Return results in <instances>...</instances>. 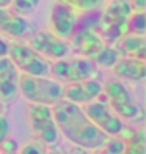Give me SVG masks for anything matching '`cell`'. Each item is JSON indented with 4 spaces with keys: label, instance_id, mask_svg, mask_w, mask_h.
Returning a JSON list of instances; mask_svg holds the SVG:
<instances>
[{
    "label": "cell",
    "instance_id": "e0dca14e",
    "mask_svg": "<svg viewBox=\"0 0 146 154\" xmlns=\"http://www.w3.org/2000/svg\"><path fill=\"white\" fill-rule=\"evenodd\" d=\"M120 58H121L120 51L115 46L105 44L101 49V52L93 58V63L96 66H101V68H113Z\"/></svg>",
    "mask_w": 146,
    "mask_h": 154
},
{
    "label": "cell",
    "instance_id": "9a60e30c",
    "mask_svg": "<svg viewBox=\"0 0 146 154\" xmlns=\"http://www.w3.org/2000/svg\"><path fill=\"white\" fill-rule=\"evenodd\" d=\"M112 69L120 80L143 82L146 77L144 60H138V58H132V57H121Z\"/></svg>",
    "mask_w": 146,
    "mask_h": 154
},
{
    "label": "cell",
    "instance_id": "8fae6325",
    "mask_svg": "<svg viewBox=\"0 0 146 154\" xmlns=\"http://www.w3.org/2000/svg\"><path fill=\"white\" fill-rule=\"evenodd\" d=\"M101 94H102V83L96 79L66 83L63 87V99L80 107L96 101Z\"/></svg>",
    "mask_w": 146,
    "mask_h": 154
},
{
    "label": "cell",
    "instance_id": "2e32d148",
    "mask_svg": "<svg viewBox=\"0 0 146 154\" xmlns=\"http://www.w3.org/2000/svg\"><path fill=\"white\" fill-rule=\"evenodd\" d=\"M120 51L121 57H132L138 60L146 58V39L143 35H132L127 33L115 44Z\"/></svg>",
    "mask_w": 146,
    "mask_h": 154
},
{
    "label": "cell",
    "instance_id": "3957f363",
    "mask_svg": "<svg viewBox=\"0 0 146 154\" xmlns=\"http://www.w3.org/2000/svg\"><path fill=\"white\" fill-rule=\"evenodd\" d=\"M19 93L30 104L52 107L63 99V85H61V82L50 79V77L20 74Z\"/></svg>",
    "mask_w": 146,
    "mask_h": 154
},
{
    "label": "cell",
    "instance_id": "7a4b0ae2",
    "mask_svg": "<svg viewBox=\"0 0 146 154\" xmlns=\"http://www.w3.org/2000/svg\"><path fill=\"white\" fill-rule=\"evenodd\" d=\"M132 11L129 0H108L104 10H101L99 33L105 44L115 46L127 35V22Z\"/></svg>",
    "mask_w": 146,
    "mask_h": 154
},
{
    "label": "cell",
    "instance_id": "44dd1931",
    "mask_svg": "<svg viewBox=\"0 0 146 154\" xmlns=\"http://www.w3.org/2000/svg\"><path fill=\"white\" fill-rule=\"evenodd\" d=\"M146 32V17L144 11H132L127 22V33L132 35H143Z\"/></svg>",
    "mask_w": 146,
    "mask_h": 154
},
{
    "label": "cell",
    "instance_id": "d4e9b609",
    "mask_svg": "<svg viewBox=\"0 0 146 154\" xmlns=\"http://www.w3.org/2000/svg\"><path fill=\"white\" fill-rule=\"evenodd\" d=\"M2 148H3V151L0 152V154H19L17 145H16L14 142H11V140H6Z\"/></svg>",
    "mask_w": 146,
    "mask_h": 154
},
{
    "label": "cell",
    "instance_id": "603a6c76",
    "mask_svg": "<svg viewBox=\"0 0 146 154\" xmlns=\"http://www.w3.org/2000/svg\"><path fill=\"white\" fill-rule=\"evenodd\" d=\"M8 135H10V121L8 118L0 115V149H2L3 143L8 140Z\"/></svg>",
    "mask_w": 146,
    "mask_h": 154
},
{
    "label": "cell",
    "instance_id": "4dcf8cb0",
    "mask_svg": "<svg viewBox=\"0 0 146 154\" xmlns=\"http://www.w3.org/2000/svg\"><path fill=\"white\" fill-rule=\"evenodd\" d=\"M0 113H2V104H0Z\"/></svg>",
    "mask_w": 146,
    "mask_h": 154
},
{
    "label": "cell",
    "instance_id": "484cf974",
    "mask_svg": "<svg viewBox=\"0 0 146 154\" xmlns=\"http://www.w3.org/2000/svg\"><path fill=\"white\" fill-rule=\"evenodd\" d=\"M8 51H10V41L0 35V58L8 57Z\"/></svg>",
    "mask_w": 146,
    "mask_h": 154
},
{
    "label": "cell",
    "instance_id": "83f0119b",
    "mask_svg": "<svg viewBox=\"0 0 146 154\" xmlns=\"http://www.w3.org/2000/svg\"><path fill=\"white\" fill-rule=\"evenodd\" d=\"M69 154H90L87 149H83V148H80V146H74V148L71 149V152Z\"/></svg>",
    "mask_w": 146,
    "mask_h": 154
},
{
    "label": "cell",
    "instance_id": "ac0fdd59",
    "mask_svg": "<svg viewBox=\"0 0 146 154\" xmlns=\"http://www.w3.org/2000/svg\"><path fill=\"white\" fill-rule=\"evenodd\" d=\"M144 145H146L144 131L138 129L135 132H132L127 140H124V151H123V154H144L146 152Z\"/></svg>",
    "mask_w": 146,
    "mask_h": 154
},
{
    "label": "cell",
    "instance_id": "30bf717a",
    "mask_svg": "<svg viewBox=\"0 0 146 154\" xmlns=\"http://www.w3.org/2000/svg\"><path fill=\"white\" fill-rule=\"evenodd\" d=\"M77 24V13L68 5L57 2L52 8L50 20H49V32L61 39H71Z\"/></svg>",
    "mask_w": 146,
    "mask_h": 154
},
{
    "label": "cell",
    "instance_id": "8992f818",
    "mask_svg": "<svg viewBox=\"0 0 146 154\" xmlns=\"http://www.w3.org/2000/svg\"><path fill=\"white\" fill-rule=\"evenodd\" d=\"M50 74L58 82L75 83L82 80L94 79L97 74V66L85 57L61 58L50 63Z\"/></svg>",
    "mask_w": 146,
    "mask_h": 154
},
{
    "label": "cell",
    "instance_id": "5b68a950",
    "mask_svg": "<svg viewBox=\"0 0 146 154\" xmlns=\"http://www.w3.org/2000/svg\"><path fill=\"white\" fill-rule=\"evenodd\" d=\"M8 58L17 68V71L22 74L38 75V77L50 75V63H49V60L41 57L36 51H33L25 43H10Z\"/></svg>",
    "mask_w": 146,
    "mask_h": 154
},
{
    "label": "cell",
    "instance_id": "ba28073f",
    "mask_svg": "<svg viewBox=\"0 0 146 154\" xmlns=\"http://www.w3.org/2000/svg\"><path fill=\"white\" fill-rule=\"evenodd\" d=\"M83 110H85L87 116L91 120V123L107 137H118L124 131L123 120L110 109V106L107 104L105 97H102V94L96 101L87 104Z\"/></svg>",
    "mask_w": 146,
    "mask_h": 154
},
{
    "label": "cell",
    "instance_id": "cb8c5ba5",
    "mask_svg": "<svg viewBox=\"0 0 146 154\" xmlns=\"http://www.w3.org/2000/svg\"><path fill=\"white\" fill-rule=\"evenodd\" d=\"M19 154H44V148L41 143H27L22 146V149L19 151Z\"/></svg>",
    "mask_w": 146,
    "mask_h": 154
},
{
    "label": "cell",
    "instance_id": "7402d4cb",
    "mask_svg": "<svg viewBox=\"0 0 146 154\" xmlns=\"http://www.w3.org/2000/svg\"><path fill=\"white\" fill-rule=\"evenodd\" d=\"M124 151V140L120 137H110L102 146L94 149L93 154H123Z\"/></svg>",
    "mask_w": 146,
    "mask_h": 154
},
{
    "label": "cell",
    "instance_id": "f1b7e54d",
    "mask_svg": "<svg viewBox=\"0 0 146 154\" xmlns=\"http://www.w3.org/2000/svg\"><path fill=\"white\" fill-rule=\"evenodd\" d=\"M46 154H65V152H63V149H60L58 146L53 145V146H50V148H49V151H47Z\"/></svg>",
    "mask_w": 146,
    "mask_h": 154
},
{
    "label": "cell",
    "instance_id": "6da1fadb",
    "mask_svg": "<svg viewBox=\"0 0 146 154\" xmlns=\"http://www.w3.org/2000/svg\"><path fill=\"white\" fill-rule=\"evenodd\" d=\"M52 112L58 132L66 140L74 143V146H80L87 151H94L110 138L91 123L80 106L61 99L52 106Z\"/></svg>",
    "mask_w": 146,
    "mask_h": 154
},
{
    "label": "cell",
    "instance_id": "52a82bcc",
    "mask_svg": "<svg viewBox=\"0 0 146 154\" xmlns=\"http://www.w3.org/2000/svg\"><path fill=\"white\" fill-rule=\"evenodd\" d=\"M29 121L35 137L41 145L53 146L58 143L60 132L53 118L52 107L39 106V104H30L29 107Z\"/></svg>",
    "mask_w": 146,
    "mask_h": 154
},
{
    "label": "cell",
    "instance_id": "4fadbf2b",
    "mask_svg": "<svg viewBox=\"0 0 146 154\" xmlns=\"http://www.w3.org/2000/svg\"><path fill=\"white\" fill-rule=\"evenodd\" d=\"M20 72L8 57L0 58V101L11 102L19 93Z\"/></svg>",
    "mask_w": 146,
    "mask_h": 154
},
{
    "label": "cell",
    "instance_id": "277c9868",
    "mask_svg": "<svg viewBox=\"0 0 146 154\" xmlns=\"http://www.w3.org/2000/svg\"><path fill=\"white\" fill-rule=\"evenodd\" d=\"M102 94L105 97L107 104L121 120L134 121L143 116V109L135 96L127 88V85L118 79L107 80L102 85Z\"/></svg>",
    "mask_w": 146,
    "mask_h": 154
},
{
    "label": "cell",
    "instance_id": "5bb4252c",
    "mask_svg": "<svg viewBox=\"0 0 146 154\" xmlns=\"http://www.w3.org/2000/svg\"><path fill=\"white\" fill-rule=\"evenodd\" d=\"M29 30L25 17L16 14L10 8H0V35L3 38H22Z\"/></svg>",
    "mask_w": 146,
    "mask_h": 154
},
{
    "label": "cell",
    "instance_id": "4316f807",
    "mask_svg": "<svg viewBox=\"0 0 146 154\" xmlns=\"http://www.w3.org/2000/svg\"><path fill=\"white\" fill-rule=\"evenodd\" d=\"M129 3L134 11H144L146 8V0H129Z\"/></svg>",
    "mask_w": 146,
    "mask_h": 154
},
{
    "label": "cell",
    "instance_id": "ffe728a7",
    "mask_svg": "<svg viewBox=\"0 0 146 154\" xmlns=\"http://www.w3.org/2000/svg\"><path fill=\"white\" fill-rule=\"evenodd\" d=\"M38 5H39V0H13L10 5V10H13L19 16L27 17L36 11Z\"/></svg>",
    "mask_w": 146,
    "mask_h": 154
},
{
    "label": "cell",
    "instance_id": "f546056e",
    "mask_svg": "<svg viewBox=\"0 0 146 154\" xmlns=\"http://www.w3.org/2000/svg\"><path fill=\"white\" fill-rule=\"evenodd\" d=\"M13 0H0V8H10Z\"/></svg>",
    "mask_w": 146,
    "mask_h": 154
},
{
    "label": "cell",
    "instance_id": "d6986e66",
    "mask_svg": "<svg viewBox=\"0 0 146 154\" xmlns=\"http://www.w3.org/2000/svg\"><path fill=\"white\" fill-rule=\"evenodd\" d=\"M58 2L68 5L69 8H72L77 14H80V13H85V11L101 8L104 0H58Z\"/></svg>",
    "mask_w": 146,
    "mask_h": 154
},
{
    "label": "cell",
    "instance_id": "7c38bea8",
    "mask_svg": "<svg viewBox=\"0 0 146 154\" xmlns=\"http://www.w3.org/2000/svg\"><path fill=\"white\" fill-rule=\"evenodd\" d=\"M71 44L80 57L91 60L101 52V49L105 46V41L102 39L99 30L94 29H75L71 36Z\"/></svg>",
    "mask_w": 146,
    "mask_h": 154
},
{
    "label": "cell",
    "instance_id": "9c48e42d",
    "mask_svg": "<svg viewBox=\"0 0 146 154\" xmlns=\"http://www.w3.org/2000/svg\"><path fill=\"white\" fill-rule=\"evenodd\" d=\"M29 46L33 51H36L41 57H44L46 60H53V61L68 58L69 52H71V44L66 39L55 36L49 30H43V32H38L36 35H33Z\"/></svg>",
    "mask_w": 146,
    "mask_h": 154
}]
</instances>
